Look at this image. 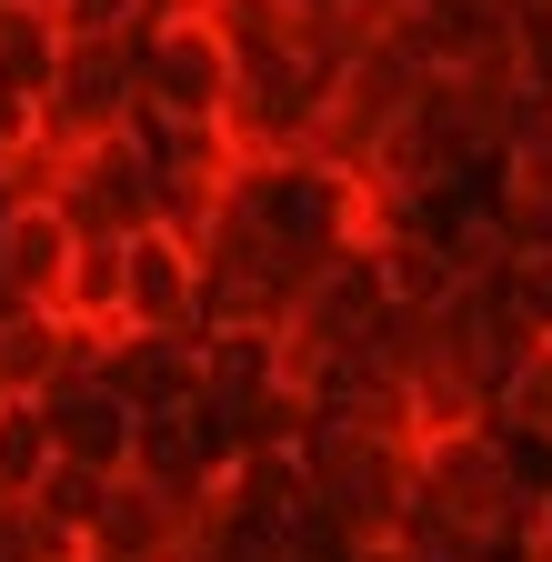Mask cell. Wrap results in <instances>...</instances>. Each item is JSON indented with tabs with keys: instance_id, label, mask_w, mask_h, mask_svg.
<instances>
[{
	"instance_id": "8",
	"label": "cell",
	"mask_w": 552,
	"mask_h": 562,
	"mask_svg": "<svg viewBox=\"0 0 552 562\" xmlns=\"http://www.w3.org/2000/svg\"><path fill=\"white\" fill-rule=\"evenodd\" d=\"M201 31H212L232 60H271V50H292V21H302V0H191Z\"/></svg>"
},
{
	"instance_id": "10",
	"label": "cell",
	"mask_w": 552,
	"mask_h": 562,
	"mask_svg": "<svg viewBox=\"0 0 552 562\" xmlns=\"http://www.w3.org/2000/svg\"><path fill=\"white\" fill-rule=\"evenodd\" d=\"M41 11L60 21V41H131L151 21V0H41Z\"/></svg>"
},
{
	"instance_id": "6",
	"label": "cell",
	"mask_w": 552,
	"mask_h": 562,
	"mask_svg": "<svg viewBox=\"0 0 552 562\" xmlns=\"http://www.w3.org/2000/svg\"><path fill=\"white\" fill-rule=\"evenodd\" d=\"M50 70H60V21L41 11V0H0V91L41 111Z\"/></svg>"
},
{
	"instance_id": "11",
	"label": "cell",
	"mask_w": 552,
	"mask_h": 562,
	"mask_svg": "<svg viewBox=\"0 0 552 562\" xmlns=\"http://www.w3.org/2000/svg\"><path fill=\"white\" fill-rule=\"evenodd\" d=\"M0 562H81V552L50 542V532L31 522V503H11V492H0Z\"/></svg>"
},
{
	"instance_id": "5",
	"label": "cell",
	"mask_w": 552,
	"mask_h": 562,
	"mask_svg": "<svg viewBox=\"0 0 552 562\" xmlns=\"http://www.w3.org/2000/svg\"><path fill=\"white\" fill-rule=\"evenodd\" d=\"M60 281H71V222L41 191L0 201V292H11V312H60Z\"/></svg>"
},
{
	"instance_id": "7",
	"label": "cell",
	"mask_w": 552,
	"mask_h": 562,
	"mask_svg": "<svg viewBox=\"0 0 552 562\" xmlns=\"http://www.w3.org/2000/svg\"><path fill=\"white\" fill-rule=\"evenodd\" d=\"M493 302L503 322L542 351L552 341V241H503V271H493Z\"/></svg>"
},
{
	"instance_id": "1",
	"label": "cell",
	"mask_w": 552,
	"mask_h": 562,
	"mask_svg": "<svg viewBox=\"0 0 552 562\" xmlns=\"http://www.w3.org/2000/svg\"><path fill=\"white\" fill-rule=\"evenodd\" d=\"M131 81H142V121L222 131V111H232V50L201 31V11H161V21L131 31Z\"/></svg>"
},
{
	"instance_id": "3",
	"label": "cell",
	"mask_w": 552,
	"mask_h": 562,
	"mask_svg": "<svg viewBox=\"0 0 552 562\" xmlns=\"http://www.w3.org/2000/svg\"><path fill=\"white\" fill-rule=\"evenodd\" d=\"M41 432H50V462H71V472H111V482L131 472V402L91 362H71V372L41 392Z\"/></svg>"
},
{
	"instance_id": "9",
	"label": "cell",
	"mask_w": 552,
	"mask_h": 562,
	"mask_svg": "<svg viewBox=\"0 0 552 562\" xmlns=\"http://www.w3.org/2000/svg\"><path fill=\"white\" fill-rule=\"evenodd\" d=\"M50 472V432H41V402H0V492L31 503V482Z\"/></svg>"
},
{
	"instance_id": "2",
	"label": "cell",
	"mask_w": 552,
	"mask_h": 562,
	"mask_svg": "<svg viewBox=\"0 0 552 562\" xmlns=\"http://www.w3.org/2000/svg\"><path fill=\"white\" fill-rule=\"evenodd\" d=\"M142 121V81H131V41H60V70L41 91V151L71 161L91 140H121Z\"/></svg>"
},
{
	"instance_id": "4",
	"label": "cell",
	"mask_w": 552,
	"mask_h": 562,
	"mask_svg": "<svg viewBox=\"0 0 552 562\" xmlns=\"http://www.w3.org/2000/svg\"><path fill=\"white\" fill-rule=\"evenodd\" d=\"M201 322V261L171 232H131L121 241V331H181Z\"/></svg>"
}]
</instances>
